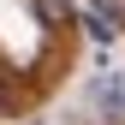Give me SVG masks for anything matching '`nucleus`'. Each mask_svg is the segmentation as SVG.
Here are the masks:
<instances>
[{"label": "nucleus", "instance_id": "3", "mask_svg": "<svg viewBox=\"0 0 125 125\" xmlns=\"http://www.w3.org/2000/svg\"><path fill=\"white\" fill-rule=\"evenodd\" d=\"M95 6H101V12H107L113 24H125V0H95Z\"/></svg>", "mask_w": 125, "mask_h": 125}, {"label": "nucleus", "instance_id": "2", "mask_svg": "<svg viewBox=\"0 0 125 125\" xmlns=\"http://www.w3.org/2000/svg\"><path fill=\"white\" fill-rule=\"evenodd\" d=\"M36 12H42L48 24H66V18H72V6H66V0H36Z\"/></svg>", "mask_w": 125, "mask_h": 125}, {"label": "nucleus", "instance_id": "1", "mask_svg": "<svg viewBox=\"0 0 125 125\" xmlns=\"http://www.w3.org/2000/svg\"><path fill=\"white\" fill-rule=\"evenodd\" d=\"M95 101L113 107V113H125V83H119V77H101V83H95Z\"/></svg>", "mask_w": 125, "mask_h": 125}, {"label": "nucleus", "instance_id": "4", "mask_svg": "<svg viewBox=\"0 0 125 125\" xmlns=\"http://www.w3.org/2000/svg\"><path fill=\"white\" fill-rule=\"evenodd\" d=\"M6 107H12V95H6V83H0V113H6Z\"/></svg>", "mask_w": 125, "mask_h": 125}]
</instances>
